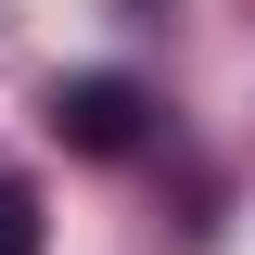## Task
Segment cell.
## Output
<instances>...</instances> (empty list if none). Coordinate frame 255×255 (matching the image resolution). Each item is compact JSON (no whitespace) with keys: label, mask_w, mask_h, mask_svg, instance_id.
Segmentation results:
<instances>
[{"label":"cell","mask_w":255,"mask_h":255,"mask_svg":"<svg viewBox=\"0 0 255 255\" xmlns=\"http://www.w3.org/2000/svg\"><path fill=\"white\" fill-rule=\"evenodd\" d=\"M140 115H153V102H140V77H64V90H51V128L77 140V153H128V140H140Z\"/></svg>","instance_id":"obj_1"},{"label":"cell","mask_w":255,"mask_h":255,"mask_svg":"<svg viewBox=\"0 0 255 255\" xmlns=\"http://www.w3.org/2000/svg\"><path fill=\"white\" fill-rule=\"evenodd\" d=\"M0 255H38V191L0 179Z\"/></svg>","instance_id":"obj_2"}]
</instances>
